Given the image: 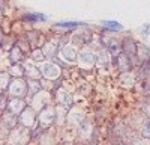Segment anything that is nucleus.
Returning <instances> with one entry per match:
<instances>
[{"instance_id":"423d86ee","label":"nucleus","mask_w":150,"mask_h":145,"mask_svg":"<svg viewBox=\"0 0 150 145\" xmlns=\"http://www.w3.org/2000/svg\"><path fill=\"white\" fill-rule=\"evenodd\" d=\"M143 135L147 136V138H150V123H147V124L144 126V128H143Z\"/></svg>"},{"instance_id":"f03ea898","label":"nucleus","mask_w":150,"mask_h":145,"mask_svg":"<svg viewBox=\"0 0 150 145\" xmlns=\"http://www.w3.org/2000/svg\"><path fill=\"white\" fill-rule=\"evenodd\" d=\"M123 48H125V52H126L129 56L135 55L137 53V48H135V42L131 39V38H126L125 39V44H123Z\"/></svg>"},{"instance_id":"39448f33","label":"nucleus","mask_w":150,"mask_h":145,"mask_svg":"<svg viewBox=\"0 0 150 145\" xmlns=\"http://www.w3.org/2000/svg\"><path fill=\"white\" fill-rule=\"evenodd\" d=\"M80 24H83V23H80V21H59L57 27H77Z\"/></svg>"},{"instance_id":"20e7f679","label":"nucleus","mask_w":150,"mask_h":145,"mask_svg":"<svg viewBox=\"0 0 150 145\" xmlns=\"http://www.w3.org/2000/svg\"><path fill=\"white\" fill-rule=\"evenodd\" d=\"M24 20H27V21H38V20H41V21H45L47 17L44 14H27V15H24Z\"/></svg>"},{"instance_id":"7ed1b4c3","label":"nucleus","mask_w":150,"mask_h":145,"mask_svg":"<svg viewBox=\"0 0 150 145\" xmlns=\"http://www.w3.org/2000/svg\"><path fill=\"white\" fill-rule=\"evenodd\" d=\"M14 85H15L14 88L11 86V92L14 94L15 97H20V95H23V94H24V91H26V86H24V85H23L21 82H18V80H17Z\"/></svg>"},{"instance_id":"0eeeda50","label":"nucleus","mask_w":150,"mask_h":145,"mask_svg":"<svg viewBox=\"0 0 150 145\" xmlns=\"http://www.w3.org/2000/svg\"><path fill=\"white\" fill-rule=\"evenodd\" d=\"M146 92H147V94L150 95V83H149V85H147V86H146Z\"/></svg>"},{"instance_id":"f257e3e1","label":"nucleus","mask_w":150,"mask_h":145,"mask_svg":"<svg viewBox=\"0 0 150 145\" xmlns=\"http://www.w3.org/2000/svg\"><path fill=\"white\" fill-rule=\"evenodd\" d=\"M101 24L105 29H110V30H123V26L119 21H114V20H104Z\"/></svg>"}]
</instances>
